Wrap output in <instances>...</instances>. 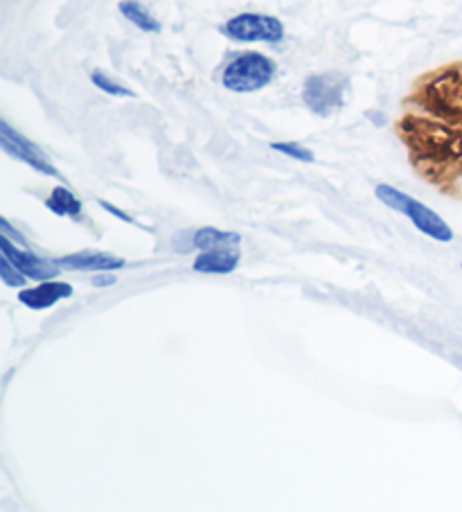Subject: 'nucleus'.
<instances>
[{
    "mask_svg": "<svg viewBox=\"0 0 462 512\" xmlns=\"http://www.w3.org/2000/svg\"><path fill=\"white\" fill-rule=\"evenodd\" d=\"M375 194H377V199L384 203V206L411 219V224L417 228V231H422L426 237H431V240L442 242V244L453 240L451 226L444 222V219L435 213V210L424 206L422 201L408 197L406 192L397 190V188H393V185H386V183L377 185Z\"/></svg>",
    "mask_w": 462,
    "mask_h": 512,
    "instance_id": "f257e3e1",
    "label": "nucleus"
},
{
    "mask_svg": "<svg viewBox=\"0 0 462 512\" xmlns=\"http://www.w3.org/2000/svg\"><path fill=\"white\" fill-rule=\"evenodd\" d=\"M275 61L260 52H244L226 66L221 84L233 93H255L269 86L275 77Z\"/></svg>",
    "mask_w": 462,
    "mask_h": 512,
    "instance_id": "f03ea898",
    "label": "nucleus"
},
{
    "mask_svg": "<svg viewBox=\"0 0 462 512\" xmlns=\"http://www.w3.org/2000/svg\"><path fill=\"white\" fill-rule=\"evenodd\" d=\"M348 77L341 73H318L309 75L302 86V102L318 118H330L345 102Z\"/></svg>",
    "mask_w": 462,
    "mask_h": 512,
    "instance_id": "7ed1b4c3",
    "label": "nucleus"
},
{
    "mask_svg": "<svg viewBox=\"0 0 462 512\" xmlns=\"http://www.w3.org/2000/svg\"><path fill=\"white\" fill-rule=\"evenodd\" d=\"M224 37L237 43H280L284 39V25L269 14L244 12L221 25Z\"/></svg>",
    "mask_w": 462,
    "mask_h": 512,
    "instance_id": "20e7f679",
    "label": "nucleus"
},
{
    "mask_svg": "<svg viewBox=\"0 0 462 512\" xmlns=\"http://www.w3.org/2000/svg\"><path fill=\"white\" fill-rule=\"evenodd\" d=\"M0 147H3L5 154H10L16 161L30 165L32 170H37L39 174L61 179L59 170L50 163V158L41 152V147L34 145L30 138L19 134L7 120H0Z\"/></svg>",
    "mask_w": 462,
    "mask_h": 512,
    "instance_id": "39448f33",
    "label": "nucleus"
},
{
    "mask_svg": "<svg viewBox=\"0 0 462 512\" xmlns=\"http://www.w3.org/2000/svg\"><path fill=\"white\" fill-rule=\"evenodd\" d=\"M0 255H5L7 260H12V264L16 269H19L23 276H28L30 280H52L59 276L61 267L57 262H48L39 258V255H34L28 249H19L10 237L0 235Z\"/></svg>",
    "mask_w": 462,
    "mask_h": 512,
    "instance_id": "423d86ee",
    "label": "nucleus"
},
{
    "mask_svg": "<svg viewBox=\"0 0 462 512\" xmlns=\"http://www.w3.org/2000/svg\"><path fill=\"white\" fill-rule=\"evenodd\" d=\"M70 296H73V285L52 278V280H41V285L37 287L21 289L19 303H23L28 310L41 312V310H50V307H55L59 300L70 298Z\"/></svg>",
    "mask_w": 462,
    "mask_h": 512,
    "instance_id": "0eeeda50",
    "label": "nucleus"
},
{
    "mask_svg": "<svg viewBox=\"0 0 462 512\" xmlns=\"http://www.w3.org/2000/svg\"><path fill=\"white\" fill-rule=\"evenodd\" d=\"M61 269L84 271V273H102V271H120L127 267V262L118 255L102 251H79L70 255H61L55 260Z\"/></svg>",
    "mask_w": 462,
    "mask_h": 512,
    "instance_id": "6e6552de",
    "label": "nucleus"
},
{
    "mask_svg": "<svg viewBox=\"0 0 462 512\" xmlns=\"http://www.w3.org/2000/svg\"><path fill=\"white\" fill-rule=\"evenodd\" d=\"M239 251L235 246H224V249L203 251L197 260H194V271L210 273V276H226L239 267Z\"/></svg>",
    "mask_w": 462,
    "mask_h": 512,
    "instance_id": "1a4fd4ad",
    "label": "nucleus"
},
{
    "mask_svg": "<svg viewBox=\"0 0 462 512\" xmlns=\"http://www.w3.org/2000/svg\"><path fill=\"white\" fill-rule=\"evenodd\" d=\"M46 208L57 217H70V219H79L84 213L82 201L75 197L73 190L64 188V185H59V188L50 192V197L46 199Z\"/></svg>",
    "mask_w": 462,
    "mask_h": 512,
    "instance_id": "9d476101",
    "label": "nucleus"
},
{
    "mask_svg": "<svg viewBox=\"0 0 462 512\" xmlns=\"http://www.w3.org/2000/svg\"><path fill=\"white\" fill-rule=\"evenodd\" d=\"M242 242V235L219 231V228H199L192 235V246L199 251H212V249H224V246H237Z\"/></svg>",
    "mask_w": 462,
    "mask_h": 512,
    "instance_id": "9b49d317",
    "label": "nucleus"
},
{
    "mask_svg": "<svg viewBox=\"0 0 462 512\" xmlns=\"http://www.w3.org/2000/svg\"><path fill=\"white\" fill-rule=\"evenodd\" d=\"M118 10H120L124 19L136 25L138 30L151 32V34L161 32V21H158L149 10H145V7H142L138 0H122V3L118 5Z\"/></svg>",
    "mask_w": 462,
    "mask_h": 512,
    "instance_id": "f8f14e48",
    "label": "nucleus"
},
{
    "mask_svg": "<svg viewBox=\"0 0 462 512\" xmlns=\"http://www.w3.org/2000/svg\"><path fill=\"white\" fill-rule=\"evenodd\" d=\"M91 82H93L97 88H100L102 93H106V95H113V97H136V93L129 91L127 86L118 84V82H115V79H111L109 75H104L102 70H93V73H91Z\"/></svg>",
    "mask_w": 462,
    "mask_h": 512,
    "instance_id": "ddd939ff",
    "label": "nucleus"
},
{
    "mask_svg": "<svg viewBox=\"0 0 462 512\" xmlns=\"http://www.w3.org/2000/svg\"><path fill=\"white\" fill-rule=\"evenodd\" d=\"M273 152H278L282 156H289L293 161H300V163H314L316 161V154L312 149L300 145V143H271Z\"/></svg>",
    "mask_w": 462,
    "mask_h": 512,
    "instance_id": "4468645a",
    "label": "nucleus"
},
{
    "mask_svg": "<svg viewBox=\"0 0 462 512\" xmlns=\"http://www.w3.org/2000/svg\"><path fill=\"white\" fill-rule=\"evenodd\" d=\"M0 280H3V285L7 287H23L28 285V276H23V273L14 267L12 260H7L5 255H0Z\"/></svg>",
    "mask_w": 462,
    "mask_h": 512,
    "instance_id": "2eb2a0df",
    "label": "nucleus"
},
{
    "mask_svg": "<svg viewBox=\"0 0 462 512\" xmlns=\"http://www.w3.org/2000/svg\"><path fill=\"white\" fill-rule=\"evenodd\" d=\"M0 235H5V237H10V240L14 242V244H19V246H23V249H30V242L25 240V237L16 231V228H12V224L7 222V219L3 217L0 219Z\"/></svg>",
    "mask_w": 462,
    "mask_h": 512,
    "instance_id": "dca6fc26",
    "label": "nucleus"
},
{
    "mask_svg": "<svg viewBox=\"0 0 462 512\" xmlns=\"http://www.w3.org/2000/svg\"><path fill=\"white\" fill-rule=\"evenodd\" d=\"M100 206L106 210V213H111L113 217H118V219H122V222H127V224H133V226H138V222H136V219H133L131 215H127V213H122V210L120 208H115L113 206V203H109V201H100Z\"/></svg>",
    "mask_w": 462,
    "mask_h": 512,
    "instance_id": "f3484780",
    "label": "nucleus"
},
{
    "mask_svg": "<svg viewBox=\"0 0 462 512\" xmlns=\"http://www.w3.org/2000/svg\"><path fill=\"white\" fill-rule=\"evenodd\" d=\"M93 285H95V287H111V285H115V276H111V271L95 273Z\"/></svg>",
    "mask_w": 462,
    "mask_h": 512,
    "instance_id": "a211bd4d",
    "label": "nucleus"
},
{
    "mask_svg": "<svg viewBox=\"0 0 462 512\" xmlns=\"http://www.w3.org/2000/svg\"><path fill=\"white\" fill-rule=\"evenodd\" d=\"M460 267H462V264H460Z\"/></svg>",
    "mask_w": 462,
    "mask_h": 512,
    "instance_id": "6ab92c4d",
    "label": "nucleus"
}]
</instances>
